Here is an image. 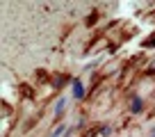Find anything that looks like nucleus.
Listing matches in <instances>:
<instances>
[{"mask_svg": "<svg viewBox=\"0 0 155 137\" xmlns=\"http://www.w3.org/2000/svg\"><path fill=\"white\" fill-rule=\"evenodd\" d=\"M82 94V87H80V82H75V96H80Z\"/></svg>", "mask_w": 155, "mask_h": 137, "instance_id": "obj_1", "label": "nucleus"}]
</instances>
